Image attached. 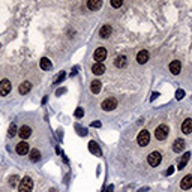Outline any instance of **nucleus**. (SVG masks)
<instances>
[{
	"mask_svg": "<svg viewBox=\"0 0 192 192\" xmlns=\"http://www.w3.org/2000/svg\"><path fill=\"white\" fill-rule=\"evenodd\" d=\"M33 189V180L30 177H24L18 183V192H32Z\"/></svg>",
	"mask_w": 192,
	"mask_h": 192,
	"instance_id": "obj_1",
	"label": "nucleus"
},
{
	"mask_svg": "<svg viewBox=\"0 0 192 192\" xmlns=\"http://www.w3.org/2000/svg\"><path fill=\"white\" fill-rule=\"evenodd\" d=\"M137 141H138V146L146 147L147 144H149V141H150V134H149V131H146V129L140 131V132H138V137H137Z\"/></svg>",
	"mask_w": 192,
	"mask_h": 192,
	"instance_id": "obj_2",
	"label": "nucleus"
},
{
	"mask_svg": "<svg viewBox=\"0 0 192 192\" xmlns=\"http://www.w3.org/2000/svg\"><path fill=\"white\" fill-rule=\"evenodd\" d=\"M168 126L165 125V123H162V125H159L158 128H156V131H155V137H156V140H159V141H164L167 137H168Z\"/></svg>",
	"mask_w": 192,
	"mask_h": 192,
	"instance_id": "obj_3",
	"label": "nucleus"
},
{
	"mask_svg": "<svg viewBox=\"0 0 192 192\" xmlns=\"http://www.w3.org/2000/svg\"><path fill=\"white\" fill-rule=\"evenodd\" d=\"M93 59L96 60V63H102V62L107 59V50H105L104 47L96 48L95 53H93Z\"/></svg>",
	"mask_w": 192,
	"mask_h": 192,
	"instance_id": "obj_4",
	"label": "nucleus"
},
{
	"mask_svg": "<svg viewBox=\"0 0 192 192\" xmlns=\"http://www.w3.org/2000/svg\"><path fill=\"white\" fill-rule=\"evenodd\" d=\"M161 161H162V156H161L159 152H152V153L147 156V162H149V165H152V167H158V165L161 164Z\"/></svg>",
	"mask_w": 192,
	"mask_h": 192,
	"instance_id": "obj_5",
	"label": "nucleus"
},
{
	"mask_svg": "<svg viewBox=\"0 0 192 192\" xmlns=\"http://www.w3.org/2000/svg\"><path fill=\"white\" fill-rule=\"evenodd\" d=\"M11 89H12V84H11L9 80H2V81H0V96L9 95Z\"/></svg>",
	"mask_w": 192,
	"mask_h": 192,
	"instance_id": "obj_6",
	"label": "nucleus"
},
{
	"mask_svg": "<svg viewBox=\"0 0 192 192\" xmlns=\"http://www.w3.org/2000/svg\"><path fill=\"white\" fill-rule=\"evenodd\" d=\"M15 150H17L18 155H27V153L30 152V147H29V144H27L26 141H20V143L17 144Z\"/></svg>",
	"mask_w": 192,
	"mask_h": 192,
	"instance_id": "obj_7",
	"label": "nucleus"
},
{
	"mask_svg": "<svg viewBox=\"0 0 192 192\" xmlns=\"http://www.w3.org/2000/svg\"><path fill=\"white\" fill-rule=\"evenodd\" d=\"M116 107H117V99H114V98H108L102 102V110H105V111H111Z\"/></svg>",
	"mask_w": 192,
	"mask_h": 192,
	"instance_id": "obj_8",
	"label": "nucleus"
},
{
	"mask_svg": "<svg viewBox=\"0 0 192 192\" xmlns=\"http://www.w3.org/2000/svg\"><path fill=\"white\" fill-rule=\"evenodd\" d=\"M18 135H20V137L23 138V141H24L26 138H29V137L32 135V128H30V126H27V125H23V126L20 128Z\"/></svg>",
	"mask_w": 192,
	"mask_h": 192,
	"instance_id": "obj_9",
	"label": "nucleus"
},
{
	"mask_svg": "<svg viewBox=\"0 0 192 192\" xmlns=\"http://www.w3.org/2000/svg\"><path fill=\"white\" fill-rule=\"evenodd\" d=\"M180 188L185 189V191L192 188V174H188V176H185V177L180 180Z\"/></svg>",
	"mask_w": 192,
	"mask_h": 192,
	"instance_id": "obj_10",
	"label": "nucleus"
},
{
	"mask_svg": "<svg viewBox=\"0 0 192 192\" xmlns=\"http://www.w3.org/2000/svg\"><path fill=\"white\" fill-rule=\"evenodd\" d=\"M92 72L95 75H102L104 72H105V65L104 63H93V66H92Z\"/></svg>",
	"mask_w": 192,
	"mask_h": 192,
	"instance_id": "obj_11",
	"label": "nucleus"
},
{
	"mask_svg": "<svg viewBox=\"0 0 192 192\" xmlns=\"http://www.w3.org/2000/svg\"><path fill=\"white\" fill-rule=\"evenodd\" d=\"M170 71H171V74L173 75H179L180 74V71H182V65L179 60H173L170 63Z\"/></svg>",
	"mask_w": 192,
	"mask_h": 192,
	"instance_id": "obj_12",
	"label": "nucleus"
},
{
	"mask_svg": "<svg viewBox=\"0 0 192 192\" xmlns=\"http://www.w3.org/2000/svg\"><path fill=\"white\" fill-rule=\"evenodd\" d=\"M111 32H113V29H111L110 24H104V26L101 27V30H99V36H101L102 39H107V38L111 35Z\"/></svg>",
	"mask_w": 192,
	"mask_h": 192,
	"instance_id": "obj_13",
	"label": "nucleus"
},
{
	"mask_svg": "<svg viewBox=\"0 0 192 192\" xmlns=\"http://www.w3.org/2000/svg\"><path fill=\"white\" fill-rule=\"evenodd\" d=\"M149 60V51H146V50H141L138 54H137V62L140 63V65H144Z\"/></svg>",
	"mask_w": 192,
	"mask_h": 192,
	"instance_id": "obj_14",
	"label": "nucleus"
},
{
	"mask_svg": "<svg viewBox=\"0 0 192 192\" xmlns=\"http://www.w3.org/2000/svg\"><path fill=\"white\" fill-rule=\"evenodd\" d=\"M182 132L183 134H191L192 132V119H186L182 123Z\"/></svg>",
	"mask_w": 192,
	"mask_h": 192,
	"instance_id": "obj_15",
	"label": "nucleus"
},
{
	"mask_svg": "<svg viewBox=\"0 0 192 192\" xmlns=\"http://www.w3.org/2000/svg\"><path fill=\"white\" fill-rule=\"evenodd\" d=\"M189 158H191V153H189V152H186V153L180 158V161H179L177 170H183V168L186 167V164H188V161H189Z\"/></svg>",
	"mask_w": 192,
	"mask_h": 192,
	"instance_id": "obj_16",
	"label": "nucleus"
},
{
	"mask_svg": "<svg viewBox=\"0 0 192 192\" xmlns=\"http://www.w3.org/2000/svg\"><path fill=\"white\" fill-rule=\"evenodd\" d=\"M183 149H185V141L180 140V138H177V140L174 141V144H173V150H174L176 153H180Z\"/></svg>",
	"mask_w": 192,
	"mask_h": 192,
	"instance_id": "obj_17",
	"label": "nucleus"
},
{
	"mask_svg": "<svg viewBox=\"0 0 192 192\" xmlns=\"http://www.w3.org/2000/svg\"><path fill=\"white\" fill-rule=\"evenodd\" d=\"M101 6H102L101 0H89V2H87V8L90 11H96V9H99Z\"/></svg>",
	"mask_w": 192,
	"mask_h": 192,
	"instance_id": "obj_18",
	"label": "nucleus"
},
{
	"mask_svg": "<svg viewBox=\"0 0 192 192\" xmlns=\"http://www.w3.org/2000/svg\"><path fill=\"white\" fill-rule=\"evenodd\" d=\"M30 89H32V83L30 81H24V83H21L20 84V93L21 95H26V93H29L30 92Z\"/></svg>",
	"mask_w": 192,
	"mask_h": 192,
	"instance_id": "obj_19",
	"label": "nucleus"
},
{
	"mask_svg": "<svg viewBox=\"0 0 192 192\" xmlns=\"http://www.w3.org/2000/svg\"><path fill=\"white\" fill-rule=\"evenodd\" d=\"M101 87H102V83L99 81V80H95V81H92V84H90V90H92V93H99L101 92Z\"/></svg>",
	"mask_w": 192,
	"mask_h": 192,
	"instance_id": "obj_20",
	"label": "nucleus"
},
{
	"mask_svg": "<svg viewBox=\"0 0 192 192\" xmlns=\"http://www.w3.org/2000/svg\"><path fill=\"white\" fill-rule=\"evenodd\" d=\"M126 63H128L126 56H117V57H116V60H114V65H116L117 68H125V66H126Z\"/></svg>",
	"mask_w": 192,
	"mask_h": 192,
	"instance_id": "obj_21",
	"label": "nucleus"
},
{
	"mask_svg": "<svg viewBox=\"0 0 192 192\" xmlns=\"http://www.w3.org/2000/svg\"><path fill=\"white\" fill-rule=\"evenodd\" d=\"M89 150H90L93 155L101 156V149H99V146H98V144H96L95 141H90V143H89Z\"/></svg>",
	"mask_w": 192,
	"mask_h": 192,
	"instance_id": "obj_22",
	"label": "nucleus"
},
{
	"mask_svg": "<svg viewBox=\"0 0 192 192\" xmlns=\"http://www.w3.org/2000/svg\"><path fill=\"white\" fill-rule=\"evenodd\" d=\"M39 66H41V69H44V71H50L51 69V62L48 60L47 57H44V59H41V62H39Z\"/></svg>",
	"mask_w": 192,
	"mask_h": 192,
	"instance_id": "obj_23",
	"label": "nucleus"
},
{
	"mask_svg": "<svg viewBox=\"0 0 192 192\" xmlns=\"http://www.w3.org/2000/svg\"><path fill=\"white\" fill-rule=\"evenodd\" d=\"M30 161H32V162H38V161H41V152L36 150V149L30 150Z\"/></svg>",
	"mask_w": 192,
	"mask_h": 192,
	"instance_id": "obj_24",
	"label": "nucleus"
},
{
	"mask_svg": "<svg viewBox=\"0 0 192 192\" xmlns=\"http://www.w3.org/2000/svg\"><path fill=\"white\" fill-rule=\"evenodd\" d=\"M18 180H20V177H18V176H12V177L9 179V185H11L12 188H15V186L18 185Z\"/></svg>",
	"mask_w": 192,
	"mask_h": 192,
	"instance_id": "obj_25",
	"label": "nucleus"
},
{
	"mask_svg": "<svg viewBox=\"0 0 192 192\" xmlns=\"http://www.w3.org/2000/svg\"><path fill=\"white\" fill-rule=\"evenodd\" d=\"M8 134H9V137H15V135H17V126H15L14 123L9 126V132H8Z\"/></svg>",
	"mask_w": 192,
	"mask_h": 192,
	"instance_id": "obj_26",
	"label": "nucleus"
},
{
	"mask_svg": "<svg viewBox=\"0 0 192 192\" xmlns=\"http://www.w3.org/2000/svg\"><path fill=\"white\" fill-rule=\"evenodd\" d=\"M122 5H123L122 0H113V2H111V6H113V8H120Z\"/></svg>",
	"mask_w": 192,
	"mask_h": 192,
	"instance_id": "obj_27",
	"label": "nucleus"
},
{
	"mask_svg": "<svg viewBox=\"0 0 192 192\" xmlns=\"http://www.w3.org/2000/svg\"><path fill=\"white\" fill-rule=\"evenodd\" d=\"M83 116H84V110H83V108H77V110H75V117H77V119H81Z\"/></svg>",
	"mask_w": 192,
	"mask_h": 192,
	"instance_id": "obj_28",
	"label": "nucleus"
},
{
	"mask_svg": "<svg viewBox=\"0 0 192 192\" xmlns=\"http://www.w3.org/2000/svg\"><path fill=\"white\" fill-rule=\"evenodd\" d=\"M183 96H185V92H183V90H177V92H176V98H177V99H182Z\"/></svg>",
	"mask_w": 192,
	"mask_h": 192,
	"instance_id": "obj_29",
	"label": "nucleus"
},
{
	"mask_svg": "<svg viewBox=\"0 0 192 192\" xmlns=\"http://www.w3.org/2000/svg\"><path fill=\"white\" fill-rule=\"evenodd\" d=\"M65 77H66V75H65V72H62L60 75H57V78H56V84H57V83H60V81H62Z\"/></svg>",
	"mask_w": 192,
	"mask_h": 192,
	"instance_id": "obj_30",
	"label": "nucleus"
},
{
	"mask_svg": "<svg viewBox=\"0 0 192 192\" xmlns=\"http://www.w3.org/2000/svg\"><path fill=\"white\" fill-rule=\"evenodd\" d=\"M92 126H93V128H101V122H93Z\"/></svg>",
	"mask_w": 192,
	"mask_h": 192,
	"instance_id": "obj_31",
	"label": "nucleus"
},
{
	"mask_svg": "<svg viewBox=\"0 0 192 192\" xmlns=\"http://www.w3.org/2000/svg\"><path fill=\"white\" fill-rule=\"evenodd\" d=\"M113 189H114V186H113V185H110V186L105 189V192H113Z\"/></svg>",
	"mask_w": 192,
	"mask_h": 192,
	"instance_id": "obj_32",
	"label": "nucleus"
},
{
	"mask_svg": "<svg viewBox=\"0 0 192 192\" xmlns=\"http://www.w3.org/2000/svg\"><path fill=\"white\" fill-rule=\"evenodd\" d=\"M156 96H159V93H153V95H152V98H150V101H153V99L156 98Z\"/></svg>",
	"mask_w": 192,
	"mask_h": 192,
	"instance_id": "obj_33",
	"label": "nucleus"
},
{
	"mask_svg": "<svg viewBox=\"0 0 192 192\" xmlns=\"http://www.w3.org/2000/svg\"><path fill=\"white\" fill-rule=\"evenodd\" d=\"M77 69H78V68H74V71L71 72V75H75V74H77Z\"/></svg>",
	"mask_w": 192,
	"mask_h": 192,
	"instance_id": "obj_34",
	"label": "nucleus"
},
{
	"mask_svg": "<svg viewBox=\"0 0 192 192\" xmlns=\"http://www.w3.org/2000/svg\"><path fill=\"white\" fill-rule=\"evenodd\" d=\"M173 171H174V170H173V167H171V168H170V170H168V171H167V174H173Z\"/></svg>",
	"mask_w": 192,
	"mask_h": 192,
	"instance_id": "obj_35",
	"label": "nucleus"
}]
</instances>
